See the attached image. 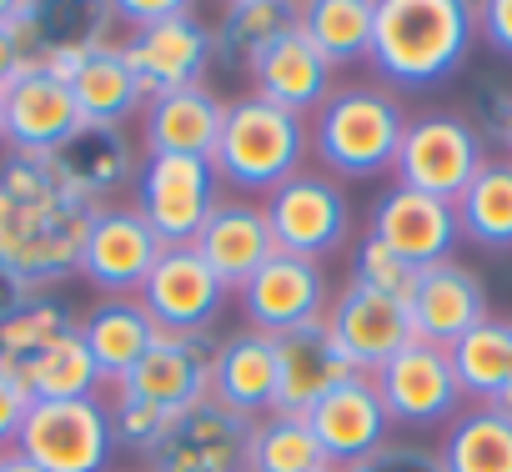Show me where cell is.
<instances>
[{"mask_svg":"<svg viewBox=\"0 0 512 472\" xmlns=\"http://www.w3.org/2000/svg\"><path fill=\"white\" fill-rule=\"evenodd\" d=\"M91 201H81L51 156L0 161V267L26 277L36 292L81 272V247L91 226Z\"/></svg>","mask_w":512,"mask_h":472,"instance_id":"cell-1","label":"cell"},{"mask_svg":"<svg viewBox=\"0 0 512 472\" xmlns=\"http://www.w3.org/2000/svg\"><path fill=\"white\" fill-rule=\"evenodd\" d=\"M477 41V6L467 0H377L372 71L402 91L447 81Z\"/></svg>","mask_w":512,"mask_h":472,"instance_id":"cell-2","label":"cell"},{"mask_svg":"<svg viewBox=\"0 0 512 472\" xmlns=\"http://www.w3.org/2000/svg\"><path fill=\"white\" fill-rule=\"evenodd\" d=\"M412 116H402V101L382 86H342L322 101L312 121V151L327 176L337 181H372L392 171L402 131Z\"/></svg>","mask_w":512,"mask_h":472,"instance_id":"cell-3","label":"cell"},{"mask_svg":"<svg viewBox=\"0 0 512 472\" xmlns=\"http://www.w3.org/2000/svg\"><path fill=\"white\" fill-rule=\"evenodd\" d=\"M307 146H312L307 116H292L262 96H241V101H226L211 171L216 181L236 191H277L287 176L302 171Z\"/></svg>","mask_w":512,"mask_h":472,"instance_id":"cell-4","label":"cell"},{"mask_svg":"<svg viewBox=\"0 0 512 472\" xmlns=\"http://www.w3.org/2000/svg\"><path fill=\"white\" fill-rule=\"evenodd\" d=\"M482 166H487L482 131L457 111H432V116L407 121L397 161H392L397 186L437 196V201H457Z\"/></svg>","mask_w":512,"mask_h":472,"instance_id":"cell-5","label":"cell"},{"mask_svg":"<svg viewBox=\"0 0 512 472\" xmlns=\"http://www.w3.org/2000/svg\"><path fill=\"white\" fill-rule=\"evenodd\" d=\"M16 452L31 457L41 472H111L116 437L106 397H76V402H31Z\"/></svg>","mask_w":512,"mask_h":472,"instance_id":"cell-6","label":"cell"},{"mask_svg":"<svg viewBox=\"0 0 512 472\" xmlns=\"http://www.w3.org/2000/svg\"><path fill=\"white\" fill-rule=\"evenodd\" d=\"M267 221L277 247L307 262H327L332 252L347 247L352 236V201L337 176L327 171H297L277 191H267Z\"/></svg>","mask_w":512,"mask_h":472,"instance_id":"cell-7","label":"cell"},{"mask_svg":"<svg viewBox=\"0 0 512 472\" xmlns=\"http://www.w3.org/2000/svg\"><path fill=\"white\" fill-rule=\"evenodd\" d=\"M136 211L166 247H191L216 211V171L201 156H146L136 166Z\"/></svg>","mask_w":512,"mask_h":472,"instance_id":"cell-8","label":"cell"},{"mask_svg":"<svg viewBox=\"0 0 512 472\" xmlns=\"http://www.w3.org/2000/svg\"><path fill=\"white\" fill-rule=\"evenodd\" d=\"M251 422L216 397H201L166 417L156 447L146 452V472H246Z\"/></svg>","mask_w":512,"mask_h":472,"instance_id":"cell-9","label":"cell"},{"mask_svg":"<svg viewBox=\"0 0 512 472\" xmlns=\"http://www.w3.org/2000/svg\"><path fill=\"white\" fill-rule=\"evenodd\" d=\"M372 382H377V397L392 427H442L462 412V387L452 377L447 347L412 337L402 352H392L372 372Z\"/></svg>","mask_w":512,"mask_h":472,"instance_id":"cell-10","label":"cell"},{"mask_svg":"<svg viewBox=\"0 0 512 472\" xmlns=\"http://www.w3.org/2000/svg\"><path fill=\"white\" fill-rule=\"evenodd\" d=\"M161 252H166V242L146 226V216L136 206L111 201V206L91 211L86 247H81V277L101 297H136Z\"/></svg>","mask_w":512,"mask_h":472,"instance_id":"cell-11","label":"cell"},{"mask_svg":"<svg viewBox=\"0 0 512 472\" xmlns=\"http://www.w3.org/2000/svg\"><path fill=\"white\" fill-rule=\"evenodd\" d=\"M327 307H332V282H327L322 262H307V257H292V252H277L241 287L246 327L267 332V337H282L302 322H322Z\"/></svg>","mask_w":512,"mask_h":472,"instance_id":"cell-12","label":"cell"},{"mask_svg":"<svg viewBox=\"0 0 512 472\" xmlns=\"http://www.w3.org/2000/svg\"><path fill=\"white\" fill-rule=\"evenodd\" d=\"M136 297L161 332H211V322L221 317L231 292L196 257V247H166Z\"/></svg>","mask_w":512,"mask_h":472,"instance_id":"cell-13","label":"cell"},{"mask_svg":"<svg viewBox=\"0 0 512 472\" xmlns=\"http://www.w3.org/2000/svg\"><path fill=\"white\" fill-rule=\"evenodd\" d=\"M211 56H216V36L196 11H181V16H171V21H161L151 31H136L126 41V66L136 71L146 101L201 86Z\"/></svg>","mask_w":512,"mask_h":472,"instance_id":"cell-14","label":"cell"},{"mask_svg":"<svg viewBox=\"0 0 512 472\" xmlns=\"http://www.w3.org/2000/svg\"><path fill=\"white\" fill-rule=\"evenodd\" d=\"M211 352H216L211 332H156L146 357L121 382V392H131L171 417V412L211 397Z\"/></svg>","mask_w":512,"mask_h":472,"instance_id":"cell-15","label":"cell"},{"mask_svg":"<svg viewBox=\"0 0 512 472\" xmlns=\"http://www.w3.org/2000/svg\"><path fill=\"white\" fill-rule=\"evenodd\" d=\"M307 427L322 447V457L332 467H357L362 457H372L377 447H387V407L377 397V382L367 372H352L347 382H337L312 412H307Z\"/></svg>","mask_w":512,"mask_h":472,"instance_id":"cell-16","label":"cell"},{"mask_svg":"<svg viewBox=\"0 0 512 472\" xmlns=\"http://www.w3.org/2000/svg\"><path fill=\"white\" fill-rule=\"evenodd\" d=\"M387 252H397L407 267H437V262H452V247H457V211L452 201H437V196H422V191H407V186H392L377 206H372V231Z\"/></svg>","mask_w":512,"mask_h":472,"instance_id":"cell-17","label":"cell"},{"mask_svg":"<svg viewBox=\"0 0 512 472\" xmlns=\"http://www.w3.org/2000/svg\"><path fill=\"white\" fill-rule=\"evenodd\" d=\"M407 317H412V337L432 342V347H452L462 342L472 327L487 322V287L472 267L462 262H437L422 267L412 277L407 292Z\"/></svg>","mask_w":512,"mask_h":472,"instance_id":"cell-18","label":"cell"},{"mask_svg":"<svg viewBox=\"0 0 512 472\" xmlns=\"http://www.w3.org/2000/svg\"><path fill=\"white\" fill-rule=\"evenodd\" d=\"M327 327L337 337V347L347 352V362L357 372H377L392 352H402L412 342V317H407V302L402 297H387V292H367L357 282H347L332 307H327Z\"/></svg>","mask_w":512,"mask_h":472,"instance_id":"cell-19","label":"cell"},{"mask_svg":"<svg viewBox=\"0 0 512 472\" xmlns=\"http://www.w3.org/2000/svg\"><path fill=\"white\" fill-rule=\"evenodd\" d=\"M196 257L221 277L226 292H241L256 272H262L282 247L272 236V221L256 201H216V211L206 216V226L196 231Z\"/></svg>","mask_w":512,"mask_h":472,"instance_id":"cell-20","label":"cell"},{"mask_svg":"<svg viewBox=\"0 0 512 472\" xmlns=\"http://www.w3.org/2000/svg\"><path fill=\"white\" fill-rule=\"evenodd\" d=\"M86 126L71 86L26 66L6 91V146L16 156H56Z\"/></svg>","mask_w":512,"mask_h":472,"instance_id":"cell-21","label":"cell"},{"mask_svg":"<svg viewBox=\"0 0 512 472\" xmlns=\"http://www.w3.org/2000/svg\"><path fill=\"white\" fill-rule=\"evenodd\" d=\"M211 397L221 407L241 412L246 422L277 412V337L256 332V327H236V332L216 337Z\"/></svg>","mask_w":512,"mask_h":472,"instance_id":"cell-22","label":"cell"},{"mask_svg":"<svg viewBox=\"0 0 512 472\" xmlns=\"http://www.w3.org/2000/svg\"><path fill=\"white\" fill-rule=\"evenodd\" d=\"M357 367L347 362V352L337 347L327 317L322 322H302L292 332L277 337V412H312L337 382H347Z\"/></svg>","mask_w":512,"mask_h":472,"instance_id":"cell-23","label":"cell"},{"mask_svg":"<svg viewBox=\"0 0 512 472\" xmlns=\"http://www.w3.org/2000/svg\"><path fill=\"white\" fill-rule=\"evenodd\" d=\"M221 121H226V101L206 86L156 96L141 111L146 156H201V161H211V151L221 141Z\"/></svg>","mask_w":512,"mask_h":472,"instance_id":"cell-24","label":"cell"},{"mask_svg":"<svg viewBox=\"0 0 512 472\" xmlns=\"http://www.w3.org/2000/svg\"><path fill=\"white\" fill-rule=\"evenodd\" d=\"M251 81H256L251 96H262V101H272L292 116L322 111V101L332 96V66L312 51V41L297 26L287 36H277L262 56L251 61Z\"/></svg>","mask_w":512,"mask_h":472,"instance_id":"cell-25","label":"cell"},{"mask_svg":"<svg viewBox=\"0 0 512 472\" xmlns=\"http://www.w3.org/2000/svg\"><path fill=\"white\" fill-rule=\"evenodd\" d=\"M51 166L91 206H111V196L136 181V151H131V141H126L121 126H81L51 156Z\"/></svg>","mask_w":512,"mask_h":472,"instance_id":"cell-26","label":"cell"},{"mask_svg":"<svg viewBox=\"0 0 512 472\" xmlns=\"http://www.w3.org/2000/svg\"><path fill=\"white\" fill-rule=\"evenodd\" d=\"M156 322L141 307V297H101L86 317H81V342L101 372L106 387H121L131 377V367L146 357V347L156 342Z\"/></svg>","mask_w":512,"mask_h":472,"instance_id":"cell-27","label":"cell"},{"mask_svg":"<svg viewBox=\"0 0 512 472\" xmlns=\"http://www.w3.org/2000/svg\"><path fill=\"white\" fill-rule=\"evenodd\" d=\"M372 21H377V0H307V6H297V31L332 71L367 61Z\"/></svg>","mask_w":512,"mask_h":472,"instance_id":"cell-28","label":"cell"},{"mask_svg":"<svg viewBox=\"0 0 512 472\" xmlns=\"http://www.w3.org/2000/svg\"><path fill=\"white\" fill-rule=\"evenodd\" d=\"M71 96H76L86 126H121L126 116L146 111V91H141L136 71L126 66V51H91L71 81Z\"/></svg>","mask_w":512,"mask_h":472,"instance_id":"cell-29","label":"cell"},{"mask_svg":"<svg viewBox=\"0 0 512 472\" xmlns=\"http://www.w3.org/2000/svg\"><path fill=\"white\" fill-rule=\"evenodd\" d=\"M442 472H512V417L497 407H467L447 422L437 447Z\"/></svg>","mask_w":512,"mask_h":472,"instance_id":"cell-30","label":"cell"},{"mask_svg":"<svg viewBox=\"0 0 512 472\" xmlns=\"http://www.w3.org/2000/svg\"><path fill=\"white\" fill-rule=\"evenodd\" d=\"M297 26V6L292 0H231L221 11V21L211 26L216 36V56L236 71H251V61L262 56L277 36H287Z\"/></svg>","mask_w":512,"mask_h":472,"instance_id":"cell-31","label":"cell"},{"mask_svg":"<svg viewBox=\"0 0 512 472\" xmlns=\"http://www.w3.org/2000/svg\"><path fill=\"white\" fill-rule=\"evenodd\" d=\"M452 211L467 242L487 252H507L512 247V161H487L472 176V186L452 201Z\"/></svg>","mask_w":512,"mask_h":472,"instance_id":"cell-32","label":"cell"},{"mask_svg":"<svg viewBox=\"0 0 512 472\" xmlns=\"http://www.w3.org/2000/svg\"><path fill=\"white\" fill-rule=\"evenodd\" d=\"M332 467L302 412H267L251 422L246 472H322Z\"/></svg>","mask_w":512,"mask_h":472,"instance_id":"cell-33","label":"cell"},{"mask_svg":"<svg viewBox=\"0 0 512 472\" xmlns=\"http://www.w3.org/2000/svg\"><path fill=\"white\" fill-rule=\"evenodd\" d=\"M21 387L31 392V402H76V397H101L106 382H101V372L81 342V327H76L21 372Z\"/></svg>","mask_w":512,"mask_h":472,"instance_id":"cell-34","label":"cell"},{"mask_svg":"<svg viewBox=\"0 0 512 472\" xmlns=\"http://www.w3.org/2000/svg\"><path fill=\"white\" fill-rule=\"evenodd\" d=\"M507 342H512L507 322L487 317L482 327H472L462 342L447 347L452 377H457L462 397H472L477 407H492L502 397V387H507Z\"/></svg>","mask_w":512,"mask_h":472,"instance_id":"cell-35","label":"cell"},{"mask_svg":"<svg viewBox=\"0 0 512 472\" xmlns=\"http://www.w3.org/2000/svg\"><path fill=\"white\" fill-rule=\"evenodd\" d=\"M81 322H76V312H71V302L66 297H46V292H36L6 327H0V367L6 372H26L51 342H61L66 332H76Z\"/></svg>","mask_w":512,"mask_h":472,"instance_id":"cell-36","label":"cell"},{"mask_svg":"<svg viewBox=\"0 0 512 472\" xmlns=\"http://www.w3.org/2000/svg\"><path fill=\"white\" fill-rule=\"evenodd\" d=\"M106 412H111L116 452H136V457H146V452L156 447L161 427H166V412H161V407H151V402H141V397H131V392H121V387H111Z\"/></svg>","mask_w":512,"mask_h":472,"instance_id":"cell-37","label":"cell"},{"mask_svg":"<svg viewBox=\"0 0 512 472\" xmlns=\"http://www.w3.org/2000/svg\"><path fill=\"white\" fill-rule=\"evenodd\" d=\"M412 277H417V267H407L397 252H387L377 236H362V247L352 252V282L367 287V292H387V297H402L407 302Z\"/></svg>","mask_w":512,"mask_h":472,"instance_id":"cell-38","label":"cell"},{"mask_svg":"<svg viewBox=\"0 0 512 472\" xmlns=\"http://www.w3.org/2000/svg\"><path fill=\"white\" fill-rule=\"evenodd\" d=\"M347 472H442V457L432 447H417V442H387Z\"/></svg>","mask_w":512,"mask_h":472,"instance_id":"cell-39","label":"cell"},{"mask_svg":"<svg viewBox=\"0 0 512 472\" xmlns=\"http://www.w3.org/2000/svg\"><path fill=\"white\" fill-rule=\"evenodd\" d=\"M26 412H31V392L21 387V377H16V372L0 367V442H16V432H21Z\"/></svg>","mask_w":512,"mask_h":472,"instance_id":"cell-40","label":"cell"},{"mask_svg":"<svg viewBox=\"0 0 512 472\" xmlns=\"http://www.w3.org/2000/svg\"><path fill=\"white\" fill-rule=\"evenodd\" d=\"M477 36L512 61V0H487V6L477 11Z\"/></svg>","mask_w":512,"mask_h":472,"instance_id":"cell-41","label":"cell"},{"mask_svg":"<svg viewBox=\"0 0 512 472\" xmlns=\"http://www.w3.org/2000/svg\"><path fill=\"white\" fill-rule=\"evenodd\" d=\"M31 297H36V287H31L26 277H16L11 267H0V327H6Z\"/></svg>","mask_w":512,"mask_h":472,"instance_id":"cell-42","label":"cell"},{"mask_svg":"<svg viewBox=\"0 0 512 472\" xmlns=\"http://www.w3.org/2000/svg\"><path fill=\"white\" fill-rule=\"evenodd\" d=\"M31 61H26V51L11 41V31H6V21H0V96H6L11 91V81L26 71Z\"/></svg>","mask_w":512,"mask_h":472,"instance_id":"cell-43","label":"cell"},{"mask_svg":"<svg viewBox=\"0 0 512 472\" xmlns=\"http://www.w3.org/2000/svg\"><path fill=\"white\" fill-rule=\"evenodd\" d=\"M487 131L507 146V161H512V91L492 96V106H487Z\"/></svg>","mask_w":512,"mask_h":472,"instance_id":"cell-44","label":"cell"},{"mask_svg":"<svg viewBox=\"0 0 512 472\" xmlns=\"http://www.w3.org/2000/svg\"><path fill=\"white\" fill-rule=\"evenodd\" d=\"M0 472H41V467H36L31 457H21V452L11 447V452H0Z\"/></svg>","mask_w":512,"mask_h":472,"instance_id":"cell-45","label":"cell"},{"mask_svg":"<svg viewBox=\"0 0 512 472\" xmlns=\"http://www.w3.org/2000/svg\"><path fill=\"white\" fill-rule=\"evenodd\" d=\"M507 332H512V322H507ZM492 407H497V412H507V417H512V342H507V387H502V397H497V402H492Z\"/></svg>","mask_w":512,"mask_h":472,"instance_id":"cell-46","label":"cell"},{"mask_svg":"<svg viewBox=\"0 0 512 472\" xmlns=\"http://www.w3.org/2000/svg\"><path fill=\"white\" fill-rule=\"evenodd\" d=\"M0 141H6V96H0Z\"/></svg>","mask_w":512,"mask_h":472,"instance_id":"cell-47","label":"cell"},{"mask_svg":"<svg viewBox=\"0 0 512 472\" xmlns=\"http://www.w3.org/2000/svg\"><path fill=\"white\" fill-rule=\"evenodd\" d=\"M6 11H11V0H0V21H6Z\"/></svg>","mask_w":512,"mask_h":472,"instance_id":"cell-48","label":"cell"},{"mask_svg":"<svg viewBox=\"0 0 512 472\" xmlns=\"http://www.w3.org/2000/svg\"><path fill=\"white\" fill-rule=\"evenodd\" d=\"M322 472H342V467H322Z\"/></svg>","mask_w":512,"mask_h":472,"instance_id":"cell-49","label":"cell"}]
</instances>
